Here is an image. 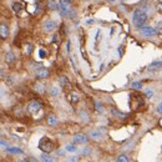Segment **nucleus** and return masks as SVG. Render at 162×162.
<instances>
[{"label": "nucleus", "instance_id": "c85d7f7f", "mask_svg": "<svg viewBox=\"0 0 162 162\" xmlns=\"http://www.w3.org/2000/svg\"><path fill=\"white\" fill-rule=\"evenodd\" d=\"M156 9H157L160 13H162V3H161V2H158V3L156 4Z\"/></svg>", "mask_w": 162, "mask_h": 162}, {"label": "nucleus", "instance_id": "f8f14e48", "mask_svg": "<svg viewBox=\"0 0 162 162\" xmlns=\"http://www.w3.org/2000/svg\"><path fill=\"white\" fill-rule=\"evenodd\" d=\"M160 69H162V60L153 61L148 66V70H160Z\"/></svg>", "mask_w": 162, "mask_h": 162}, {"label": "nucleus", "instance_id": "4be33fe9", "mask_svg": "<svg viewBox=\"0 0 162 162\" xmlns=\"http://www.w3.org/2000/svg\"><path fill=\"white\" fill-rule=\"evenodd\" d=\"M65 150H66L68 152H76L77 147H76V145H68L66 147H65Z\"/></svg>", "mask_w": 162, "mask_h": 162}, {"label": "nucleus", "instance_id": "39448f33", "mask_svg": "<svg viewBox=\"0 0 162 162\" xmlns=\"http://www.w3.org/2000/svg\"><path fill=\"white\" fill-rule=\"evenodd\" d=\"M50 76V71L46 68H39L38 70H35V77L38 80H44L48 79Z\"/></svg>", "mask_w": 162, "mask_h": 162}, {"label": "nucleus", "instance_id": "6e6552de", "mask_svg": "<svg viewBox=\"0 0 162 162\" xmlns=\"http://www.w3.org/2000/svg\"><path fill=\"white\" fill-rule=\"evenodd\" d=\"M56 27H57V24H56V21H54V20H48V21L44 23V29H45V31H54Z\"/></svg>", "mask_w": 162, "mask_h": 162}, {"label": "nucleus", "instance_id": "2f4dec72", "mask_svg": "<svg viewBox=\"0 0 162 162\" xmlns=\"http://www.w3.org/2000/svg\"><path fill=\"white\" fill-rule=\"evenodd\" d=\"M109 2H115V0H109Z\"/></svg>", "mask_w": 162, "mask_h": 162}, {"label": "nucleus", "instance_id": "6ab92c4d", "mask_svg": "<svg viewBox=\"0 0 162 162\" xmlns=\"http://www.w3.org/2000/svg\"><path fill=\"white\" fill-rule=\"evenodd\" d=\"M48 8H49L50 10H57V9H59V5L54 2V0H49V2H48Z\"/></svg>", "mask_w": 162, "mask_h": 162}, {"label": "nucleus", "instance_id": "a878e982", "mask_svg": "<svg viewBox=\"0 0 162 162\" xmlns=\"http://www.w3.org/2000/svg\"><path fill=\"white\" fill-rule=\"evenodd\" d=\"M132 87L135 90H140V89H142V84L141 82H132Z\"/></svg>", "mask_w": 162, "mask_h": 162}, {"label": "nucleus", "instance_id": "412c9836", "mask_svg": "<svg viewBox=\"0 0 162 162\" xmlns=\"http://www.w3.org/2000/svg\"><path fill=\"white\" fill-rule=\"evenodd\" d=\"M59 89L56 87V86H52V87H50V95L52 96V97H56L57 95H59Z\"/></svg>", "mask_w": 162, "mask_h": 162}, {"label": "nucleus", "instance_id": "bb28decb", "mask_svg": "<svg viewBox=\"0 0 162 162\" xmlns=\"http://www.w3.org/2000/svg\"><path fill=\"white\" fill-rule=\"evenodd\" d=\"M112 112L116 115V116H120V118H125L126 117V115L125 114H121L120 111H116V110H112Z\"/></svg>", "mask_w": 162, "mask_h": 162}, {"label": "nucleus", "instance_id": "2eb2a0df", "mask_svg": "<svg viewBox=\"0 0 162 162\" xmlns=\"http://www.w3.org/2000/svg\"><path fill=\"white\" fill-rule=\"evenodd\" d=\"M11 9H13V11H14V13H20V11L23 10V4H21V3L15 2V3H13Z\"/></svg>", "mask_w": 162, "mask_h": 162}, {"label": "nucleus", "instance_id": "f3484780", "mask_svg": "<svg viewBox=\"0 0 162 162\" xmlns=\"http://www.w3.org/2000/svg\"><path fill=\"white\" fill-rule=\"evenodd\" d=\"M69 100H70L71 104H76V102L79 101V95L75 93V92H71L70 96H69Z\"/></svg>", "mask_w": 162, "mask_h": 162}, {"label": "nucleus", "instance_id": "1a4fd4ad", "mask_svg": "<svg viewBox=\"0 0 162 162\" xmlns=\"http://www.w3.org/2000/svg\"><path fill=\"white\" fill-rule=\"evenodd\" d=\"M15 61H16V55H15V52H14V51H8V52L5 54V62L9 64V65H11V64H14Z\"/></svg>", "mask_w": 162, "mask_h": 162}, {"label": "nucleus", "instance_id": "dca6fc26", "mask_svg": "<svg viewBox=\"0 0 162 162\" xmlns=\"http://www.w3.org/2000/svg\"><path fill=\"white\" fill-rule=\"evenodd\" d=\"M57 123V117L55 115H49L48 116V125L50 126H55Z\"/></svg>", "mask_w": 162, "mask_h": 162}, {"label": "nucleus", "instance_id": "393cba45", "mask_svg": "<svg viewBox=\"0 0 162 162\" xmlns=\"http://www.w3.org/2000/svg\"><path fill=\"white\" fill-rule=\"evenodd\" d=\"M5 96H6V90L0 86V99H4Z\"/></svg>", "mask_w": 162, "mask_h": 162}, {"label": "nucleus", "instance_id": "5701e85b", "mask_svg": "<svg viewBox=\"0 0 162 162\" xmlns=\"http://www.w3.org/2000/svg\"><path fill=\"white\" fill-rule=\"evenodd\" d=\"M117 161H118V162H128L130 158H128V156H126V155H120V156L117 157Z\"/></svg>", "mask_w": 162, "mask_h": 162}, {"label": "nucleus", "instance_id": "f03ea898", "mask_svg": "<svg viewBox=\"0 0 162 162\" xmlns=\"http://www.w3.org/2000/svg\"><path fill=\"white\" fill-rule=\"evenodd\" d=\"M39 148L43 151V152H46V153H50L51 151L55 150V142L49 139L48 136H44L40 139L39 141Z\"/></svg>", "mask_w": 162, "mask_h": 162}, {"label": "nucleus", "instance_id": "0eeeda50", "mask_svg": "<svg viewBox=\"0 0 162 162\" xmlns=\"http://www.w3.org/2000/svg\"><path fill=\"white\" fill-rule=\"evenodd\" d=\"M89 141V137L87 135H84V134H79V135H75L74 136V143H86Z\"/></svg>", "mask_w": 162, "mask_h": 162}, {"label": "nucleus", "instance_id": "7c9ffc66", "mask_svg": "<svg viewBox=\"0 0 162 162\" xmlns=\"http://www.w3.org/2000/svg\"><path fill=\"white\" fill-rule=\"evenodd\" d=\"M152 95H153V92H152L151 90H147V91H146V96H147V97H152Z\"/></svg>", "mask_w": 162, "mask_h": 162}, {"label": "nucleus", "instance_id": "a211bd4d", "mask_svg": "<svg viewBox=\"0 0 162 162\" xmlns=\"http://www.w3.org/2000/svg\"><path fill=\"white\" fill-rule=\"evenodd\" d=\"M40 160H41V161H45V162H52V161H54V158L50 157L46 152H43V155L40 156Z\"/></svg>", "mask_w": 162, "mask_h": 162}, {"label": "nucleus", "instance_id": "cd10ccee", "mask_svg": "<svg viewBox=\"0 0 162 162\" xmlns=\"http://www.w3.org/2000/svg\"><path fill=\"white\" fill-rule=\"evenodd\" d=\"M39 55H40L41 59H45V57H46V51L43 50V49H40V50H39Z\"/></svg>", "mask_w": 162, "mask_h": 162}, {"label": "nucleus", "instance_id": "9b49d317", "mask_svg": "<svg viewBox=\"0 0 162 162\" xmlns=\"http://www.w3.org/2000/svg\"><path fill=\"white\" fill-rule=\"evenodd\" d=\"M59 82H60V86L62 89H70V81L66 76H60L59 77Z\"/></svg>", "mask_w": 162, "mask_h": 162}, {"label": "nucleus", "instance_id": "aec40b11", "mask_svg": "<svg viewBox=\"0 0 162 162\" xmlns=\"http://www.w3.org/2000/svg\"><path fill=\"white\" fill-rule=\"evenodd\" d=\"M8 146H10V143H9L6 140H4V139H2V137H0V148L5 150Z\"/></svg>", "mask_w": 162, "mask_h": 162}, {"label": "nucleus", "instance_id": "473e14b6", "mask_svg": "<svg viewBox=\"0 0 162 162\" xmlns=\"http://www.w3.org/2000/svg\"><path fill=\"white\" fill-rule=\"evenodd\" d=\"M0 135H2V131H0Z\"/></svg>", "mask_w": 162, "mask_h": 162}, {"label": "nucleus", "instance_id": "c756f323", "mask_svg": "<svg viewBox=\"0 0 162 162\" xmlns=\"http://www.w3.org/2000/svg\"><path fill=\"white\" fill-rule=\"evenodd\" d=\"M157 112H158V114H162V101H161V104L157 106Z\"/></svg>", "mask_w": 162, "mask_h": 162}, {"label": "nucleus", "instance_id": "b1692460", "mask_svg": "<svg viewBox=\"0 0 162 162\" xmlns=\"http://www.w3.org/2000/svg\"><path fill=\"white\" fill-rule=\"evenodd\" d=\"M95 107H96V110L99 111V112H102V105H101V102L95 101Z\"/></svg>", "mask_w": 162, "mask_h": 162}, {"label": "nucleus", "instance_id": "20e7f679", "mask_svg": "<svg viewBox=\"0 0 162 162\" xmlns=\"http://www.w3.org/2000/svg\"><path fill=\"white\" fill-rule=\"evenodd\" d=\"M140 32H141V35L150 38V36H155L157 34V30L152 26H145L143 25L142 27H140Z\"/></svg>", "mask_w": 162, "mask_h": 162}, {"label": "nucleus", "instance_id": "9d476101", "mask_svg": "<svg viewBox=\"0 0 162 162\" xmlns=\"http://www.w3.org/2000/svg\"><path fill=\"white\" fill-rule=\"evenodd\" d=\"M5 152L11 153V155H23V153H24L21 148L15 147V146H8V147L5 148Z\"/></svg>", "mask_w": 162, "mask_h": 162}, {"label": "nucleus", "instance_id": "f257e3e1", "mask_svg": "<svg viewBox=\"0 0 162 162\" xmlns=\"http://www.w3.org/2000/svg\"><path fill=\"white\" fill-rule=\"evenodd\" d=\"M147 19H148V16L142 9H136L132 14V23H134L135 27H137V29L142 27L146 24Z\"/></svg>", "mask_w": 162, "mask_h": 162}, {"label": "nucleus", "instance_id": "4468645a", "mask_svg": "<svg viewBox=\"0 0 162 162\" xmlns=\"http://www.w3.org/2000/svg\"><path fill=\"white\" fill-rule=\"evenodd\" d=\"M102 135H104V132L101 131V130H93V131H91V134H90V136H91L92 139H95V140L101 139Z\"/></svg>", "mask_w": 162, "mask_h": 162}, {"label": "nucleus", "instance_id": "7ed1b4c3", "mask_svg": "<svg viewBox=\"0 0 162 162\" xmlns=\"http://www.w3.org/2000/svg\"><path fill=\"white\" fill-rule=\"evenodd\" d=\"M26 110H27L29 114L35 115V114H38V112H40V111L43 110V104H41L40 101H38V100H31V101L27 104Z\"/></svg>", "mask_w": 162, "mask_h": 162}, {"label": "nucleus", "instance_id": "423d86ee", "mask_svg": "<svg viewBox=\"0 0 162 162\" xmlns=\"http://www.w3.org/2000/svg\"><path fill=\"white\" fill-rule=\"evenodd\" d=\"M9 35H10V30H9L8 24L2 23V24H0V39L6 40L9 38Z\"/></svg>", "mask_w": 162, "mask_h": 162}, {"label": "nucleus", "instance_id": "ddd939ff", "mask_svg": "<svg viewBox=\"0 0 162 162\" xmlns=\"http://www.w3.org/2000/svg\"><path fill=\"white\" fill-rule=\"evenodd\" d=\"M34 90L39 93H45L46 89H45V85H43L41 82H35L34 84Z\"/></svg>", "mask_w": 162, "mask_h": 162}]
</instances>
